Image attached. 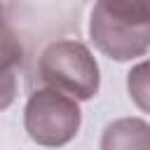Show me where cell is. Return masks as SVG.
Here are the masks:
<instances>
[{
  "instance_id": "obj_1",
  "label": "cell",
  "mask_w": 150,
  "mask_h": 150,
  "mask_svg": "<svg viewBox=\"0 0 150 150\" xmlns=\"http://www.w3.org/2000/svg\"><path fill=\"white\" fill-rule=\"evenodd\" d=\"M89 38L101 54L115 61L143 56L150 49V0H96Z\"/></svg>"
},
{
  "instance_id": "obj_2",
  "label": "cell",
  "mask_w": 150,
  "mask_h": 150,
  "mask_svg": "<svg viewBox=\"0 0 150 150\" xmlns=\"http://www.w3.org/2000/svg\"><path fill=\"white\" fill-rule=\"evenodd\" d=\"M38 77L47 89H56L75 101L98 94L101 73L94 54L77 40H56L45 47L38 61Z\"/></svg>"
},
{
  "instance_id": "obj_3",
  "label": "cell",
  "mask_w": 150,
  "mask_h": 150,
  "mask_svg": "<svg viewBox=\"0 0 150 150\" xmlns=\"http://www.w3.org/2000/svg\"><path fill=\"white\" fill-rule=\"evenodd\" d=\"M82 124V110L75 98L56 89H38L23 108V127L28 136L45 148L68 145Z\"/></svg>"
},
{
  "instance_id": "obj_4",
  "label": "cell",
  "mask_w": 150,
  "mask_h": 150,
  "mask_svg": "<svg viewBox=\"0 0 150 150\" xmlns=\"http://www.w3.org/2000/svg\"><path fill=\"white\" fill-rule=\"evenodd\" d=\"M23 63V47L14 30L0 19V110L9 108L19 89V70Z\"/></svg>"
},
{
  "instance_id": "obj_5",
  "label": "cell",
  "mask_w": 150,
  "mask_h": 150,
  "mask_svg": "<svg viewBox=\"0 0 150 150\" xmlns=\"http://www.w3.org/2000/svg\"><path fill=\"white\" fill-rule=\"evenodd\" d=\"M101 150H150V124L141 117L112 120L103 129Z\"/></svg>"
},
{
  "instance_id": "obj_6",
  "label": "cell",
  "mask_w": 150,
  "mask_h": 150,
  "mask_svg": "<svg viewBox=\"0 0 150 150\" xmlns=\"http://www.w3.org/2000/svg\"><path fill=\"white\" fill-rule=\"evenodd\" d=\"M127 91L136 103V108L150 112V59L136 63L127 73Z\"/></svg>"
},
{
  "instance_id": "obj_7",
  "label": "cell",
  "mask_w": 150,
  "mask_h": 150,
  "mask_svg": "<svg viewBox=\"0 0 150 150\" xmlns=\"http://www.w3.org/2000/svg\"><path fill=\"white\" fill-rule=\"evenodd\" d=\"M0 19H2V0H0Z\"/></svg>"
}]
</instances>
